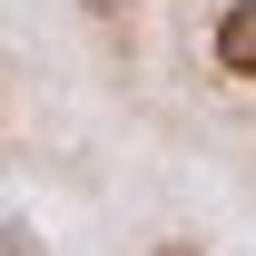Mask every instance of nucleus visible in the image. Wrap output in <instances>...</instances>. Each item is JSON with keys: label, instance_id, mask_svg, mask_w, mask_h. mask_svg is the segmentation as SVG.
<instances>
[{"label": "nucleus", "instance_id": "1", "mask_svg": "<svg viewBox=\"0 0 256 256\" xmlns=\"http://www.w3.org/2000/svg\"><path fill=\"white\" fill-rule=\"evenodd\" d=\"M207 50H217V69L236 79V89H256V0H226L217 30H207Z\"/></svg>", "mask_w": 256, "mask_h": 256}, {"label": "nucleus", "instance_id": "3", "mask_svg": "<svg viewBox=\"0 0 256 256\" xmlns=\"http://www.w3.org/2000/svg\"><path fill=\"white\" fill-rule=\"evenodd\" d=\"M158 256H197V236H168V246H158Z\"/></svg>", "mask_w": 256, "mask_h": 256}, {"label": "nucleus", "instance_id": "2", "mask_svg": "<svg viewBox=\"0 0 256 256\" xmlns=\"http://www.w3.org/2000/svg\"><path fill=\"white\" fill-rule=\"evenodd\" d=\"M0 256H40V236H30V217H0Z\"/></svg>", "mask_w": 256, "mask_h": 256}]
</instances>
